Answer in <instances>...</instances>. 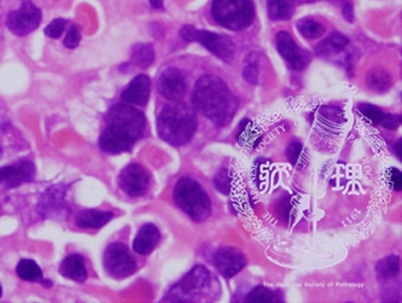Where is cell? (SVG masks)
Here are the masks:
<instances>
[{
	"instance_id": "6da1fadb",
	"label": "cell",
	"mask_w": 402,
	"mask_h": 303,
	"mask_svg": "<svg viewBox=\"0 0 402 303\" xmlns=\"http://www.w3.org/2000/svg\"><path fill=\"white\" fill-rule=\"evenodd\" d=\"M146 118L141 111L130 105H114L105 116V127L100 137V148L109 155L130 151L144 136Z\"/></svg>"
},
{
	"instance_id": "7a4b0ae2",
	"label": "cell",
	"mask_w": 402,
	"mask_h": 303,
	"mask_svg": "<svg viewBox=\"0 0 402 303\" xmlns=\"http://www.w3.org/2000/svg\"><path fill=\"white\" fill-rule=\"evenodd\" d=\"M194 108L217 126H227L235 118L238 100L225 81L215 75H204L194 85L192 92Z\"/></svg>"
},
{
	"instance_id": "3957f363",
	"label": "cell",
	"mask_w": 402,
	"mask_h": 303,
	"mask_svg": "<svg viewBox=\"0 0 402 303\" xmlns=\"http://www.w3.org/2000/svg\"><path fill=\"white\" fill-rule=\"evenodd\" d=\"M196 128L197 118L194 109L180 100L166 105L158 115V136L173 146H181L189 143Z\"/></svg>"
},
{
	"instance_id": "277c9868",
	"label": "cell",
	"mask_w": 402,
	"mask_h": 303,
	"mask_svg": "<svg viewBox=\"0 0 402 303\" xmlns=\"http://www.w3.org/2000/svg\"><path fill=\"white\" fill-rule=\"evenodd\" d=\"M173 196L176 205L194 222H204L210 215V199L202 186L192 178H181L176 182Z\"/></svg>"
},
{
	"instance_id": "5b68a950",
	"label": "cell",
	"mask_w": 402,
	"mask_h": 303,
	"mask_svg": "<svg viewBox=\"0 0 402 303\" xmlns=\"http://www.w3.org/2000/svg\"><path fill=\"white\" fill-rule=\"evenodd\" d=\"M212 16L222 27L243 31L254 22L255 8L252 0H212Z\"/></svg>"
},
{
	"instance_id": "8992f818",
	"label": "cell",
	"mask_w": 402,
	"mask_h": 303,
	"mask_svg": "<svg viewBox=\"0 0 402 303\" xmlns=\"http://www.w3.org/2000/svg\"><path fill=\"white\" fill-rule=\"evenodd\" d=\"M212 289L210 272L203 266H196L169 290L166 301L194 302L204 299Z\"/></svg>"
},
{
	"instance_id": "52a82bcc",
	"label": "cell",
	"mask_w": 402,
	"mask_h": 303,
	"mask_svg": "<svg viewBox=\"0 0 402 303\" xmlns=\"http://www.w3.org/2000/svg\"><path fill=\"white\" fill-rule=\"evenodd\" d=\"M180 36L184 40L190 42L197 41L224 62H231L235 59V46L229 36L208 31H201L194 26H184L181 28Z\"/></svg>"
},
{
	"instance_id": "ba28073f",
	"label": "cell",
	"mask_w": 402,
	"mask_h": 303,
	"mask_svg": "<svg viewBox=\"0 0 402 303\" xmlns=\"http://www.w3.org/2000/svg\"><path fill=\"white\" fill-rule=\"evenodd\" d=\"M103 265L105 272L114 279H125L137 271V261L123 242H114L107 247Z\"/></svg>"
},
{
	"instance_id": "9c48e42d",
	"label": "cell",
	"mask_w": 402,
	"mask_h": 303,
	"mask_svg": "<svg viewBox=\"0 0 402 303\" xmlns=\"http://www.w3.org/2000/svg\"><path fill=\"white\" fill-rule=\"evenodd\" d=\"M68 186H51L41 194L38 210L41 217L62 220L70 214L72 204L68 199Z\"/></svg>"
},
{
	"instance_id": "30bf717a",
	"label": "cell",
	"mask_w": 402,
	"mask_h": 303,
	"mask_svg": "<svg viewBox=\"0 0 402 303\" xmlns=\"http://www.w3.org/2000/svg\"><path fill=\"white\" fill-rule=\"evenodd\" d=\"M41 20V10L32 1H26L17 10L9 13L6 17V27L15 36H26L40 26Z\"/></svg>"
},
{
	"instance_id": "8fae6325",
	"label": "cell",
	"mask_w": 402,
	"mask_h": 303,
	"mask_svg": "<svg viewBox=\"0 0 402 303\" xmlns=\"http://www.w3.org/2000/svg\"><path fill=\"white\" fill-rule=\"evenodd\" d=\"M118 187L130 197L146 194L150 185V174L143 166L132 163L123 168L118 178Z\"/></svg>"
},
{
	"instance_id": "7c38bea8",
	"label": "cell",
	"mask_w": 402,
	"mask_h": 303,
	"mask_svg": "<svg viewBox=\"0 0 402 303\" xmlns=\"http://www.w3.org/2000/svg\"><path fill=\"white\" fill-rule=\"evenodd\" d=\"M157 88L163 98L171 102H179L186 93L185 74L179 68L164 69L158 77Z\"/></svg>"
},
{
	"instance_id": "4fadbf2b",
	"label": "cell",
	"mask_w": 402,
	"mask_h": 303,
	"mask_svg": "<svg viewBox=\"0 0 402 303\" xmlns=\"http://www.w3.org/2000/svg\"><path fill=\"white\" fill-rule=\"evenodd\" d=\"M36 166L29 161L9 164L0 168V186L10 190L16 189L26 182H31L36 178Z\"/></svg>"
},
{
	"instance_id": "5bb4252c",
	"label": "cell",
	"mask_w": 402,
	"mask_h": 303,
	"mask_svg": "<svg viewBox=\"0 0 402 303\" xmlns=\"http://www.w3.org/2000/svg\"><path fill=\"white\" fill-rule=\"evenodd\" d=\"M276 44L277 50L280 56L296 70H302L311 62L309 54L296 45V42L289 33H278L276 36Z\"/></svg>"
},
{
	"instance_id": "9a60e30c",
	"label": "cell",
	"mask_w": 402,
	"mask_h": 303,
	"mask_svg": "<svg viewBox=\"0 0 402 303\" xmlns=\"http://www.w3.org/2000/svg\"><path fill=\"white\" fill-rule=\"evenodd\" d=\"M217 271L226 278H232L240 273L247 265L245 254L235 247H222L214 256Z\"/></svg>"
},
{
	"instance_id": "2e32d148",
	"label": "cell",
	"mask_w": 402,
	"mask_h": 303,
	"mask_svg": "<svg viewBox=\"0 0 402 303\" xmlns=\"http://www.w3.org/2000/svg\"><path fill=\"white\" fill-rule=\"evenodd\" d=\"M150 91H151L150 77L145 74H139L123 91L121 100L127 104L145 107L149 102Z\"/></svg>"
},
{
	"instance_id": "e0dca14e",
	"label": "cell",
	"mask_w": 402,
	"mask_h": 303,
	"mask_svg": "<svg viewBox=\"0 0 402 303\" xmlns=\"http://www.w3.org/2000/svg\"><path fill=\"white\" fill-rule=\"evenodd\" d=\"M161 240V232L154 224H145L140 227L133 240V250L139 255H149L154 251Z\"/></svg>"
},
{
	"instance_id": "ac0fdd59",
	"label": "cell",
	"mask_w": 402,
	"mask_h": 303,
	"mask_svg": "<svg viewBox=\"0 0 402 303\" xmlns=\"http://www.w3.org/2000/svg\"><path fill=\"white\" fill-rule=\"evenodd\" d=\"M114 213L95 209H84L75 217V225L82 230H100L113 220Z\"/></svg>"
},
{
	"instance_id": "d6986e66",
	"label": "cell",
	"mask_w": 402,
	"mask_h": 303,
	"mask_svg": "<svg viewBox=\"0 0 402 303\" xmlns=\"http://www.w3.org/2000/svg\"><path fill=\"white\" fill-rule=\"evenodd\" d=\"M59 271L62 277L70 279V281H77V283L86 281V265H85V260L80 254L68 255L59 265Z\"/></svg>"
},
{
	"instance_id": "ffe728a7",
	"label": "cell",
	"mask_w": 402,
	"mask_h": 303,
	"mask_svg": "<svg viewBox=\"0 0 402 303\" xmlns=\"http://www.w3.org/2000/svg\"><path fill=\"white\" fill-rule=\"evenodd\" d=\"M16 273L17 276L24 281H40L42 284H46L47 286H52V283L49 281H44L42 277V270H41L38 263L29 258H22L20 263H17L16 267Z\"/></svg>"
},
{
	"instance_id": "44dd1931",
	"label": "cell",
	"mask_w": 402,
	"mask_h": 303,
	"mask_svg": "<svg viewBox=\"0 0 402 303\" xmlns=\"http://www.w3.org/2000/svg\"><path fill=\"white\" fill-rule=\"evenodd\" d=\"M349 44V39L341 33H332L330 36H327L325 40L321 41L319 45L316 46V54L320 56H330V54H339L343 51Z\"/></svg>"
},
{
	"instance_id": "7402d4cb",
	"label": "cell",
	"mask_w": 402,
	"mask_h": 303,
	"mask_svg": "<svg viewBox=\"0 0 402 303\" xmlns=\"http://www.w3.org/2000/svg\"><path fill=\"white\" fill-rule=\"evenodd\" d=\"M268 16L272 21H286L294 15L293 0H267Z\"/></svg>"
},
{
	"instance_id": "603a6c76",
	"label": "cell",
	"mask_w": 402,
	"mask_h": 303,
	"mask_svg": "<svg viewBox=\"0 0 402 303\" xmlns=\"http://www.w3.org/2000/svg\"><path fill=\"white\" fill-rule=\"evenodd\" d=\"M131 61L138 68H149L155 61L154 47L150 44L138 42L132 47Z\"/></svg>"
},
{
	"instance_id": "cb8c5ba5",
	"label": "cell",
	"mask_w": 402,
	"mask_h": 303,
	"mask_svg": "<svg viewBox=\"0 0 402 303\" xmlns=\"http://www.w3.org/2000/svg\"><path fill=\"white\" fill-rule=\"evenodd\" d=\"M366 84L371 90L375 91L377 93H385L390 88L392 79L385 69L373 68L367 72Z\"/></svg>"
},
{
	"instance_id": "d4e9b609",
	"label": "cell",
	"mask_w": 402,
	"mask_h": 303,
	"mask_svg": "<svg viewBox=\"0 0 402 303\" xmlns=\"http://www.w3.org/2000/svg\"><path fill=\"white\" fill-rule=\"evenodd\" d=\"M376 271L382 279L394 278V277L398 276L399 271H400V260L395 255L382 258L380 261L377 263Z\"/></svg>"
},
{
	"instance_id": "484cf974",
	"label": "cell",
	"mask_w": 402,
	"mask_h": 303,
	"mask_svg": "<svg viewBox=\"0 0 402 303\" xmlns=\"http://www.w3.org/2000/svg\"><path fill=\"white\" fill-rule=\"evenodd\" d=\"M280 291L278 290L270 289L267 286H258L254 288L248 294L247 301L248 302H258V301H267V302H278L281 301Z\"/></svg>"
},
{
	"instance_id": "4316f807",
	"label": "cell",
	"mask_w": 402,
	"mask_h": 303,
	"mask_svg": "<svg viewBox=\"0 0 402 303\" xmlns=\"http://www.w3.org/2000/svg\"><path fill=\"white\" fill-rule=\"evenodd\" d=\"M297 29L304 38L316 39L325 33V27L313 18H302L297 22Z\"/></svg>"
},
{
	"instance_id": "83f0119b",
	"label": "cell",
	"mask_w": 402,
	"mask_h": 303,
	"mask_svg": "<svg viewBox=\"0 0 402 303\" xmlns=\"http://www.w3.org/2000/svg\"><path fill=\"white\" fill-rule=\"evenodd\" d=\"M243 79L250 85H258L260 81V69L258 61L255 59V54H250L247 59V67L243 70Z\"/></svg>"
},
{
	"instance_id": "f1b7e54d",
	"label": "cell",
	"mask_w": 402,
	"mask_h": 303,
	"mask_svg": "<svg viewBox=\"0 0 402 303\" xmlns=\"http://www.w3.org/2000/svg\"><path fill=\"white\" fill-rule=\"evenodd\" d=\"M357 109H359V111H360L367 120H370L371 123H375V125L380 123L382 118L385 116V113H383L378 107H376V105L364 103V104L359 105Z\"/></svg>"
},
{
	"instance_id": "f546056e",
	"label": "cell",
	"mask_w": 402,
	"mask_h": 303,
	"mask_svg": "<svg viewBox=\"0 0 402 303\" xmlns=\"http://www.w3.org/2000/svg\"><path fill=\"white\" fill-rule=\"evenodd\" d=\"M214 184L217 187V191H220L224 195H229L232 189V184H231V178L229 176L226 168H222L217 176L214 178Z\"/></svg>"
},
{
	"instance_id": "4dcf8cb0",
	"label": "cell",
	"mask_w": 402,
	"mask_h": 303,
	"mask_svg": "<svg viewBox=\"0 0 402 303\" xmlns=\"http://www.w3.org/2000/svg\"><path fill=\"white\" fill-rule=\"evenodd\" d=\"M67 27V21L64 18H56L50 24H47L45 28V36L50 39H59L62 36L64 29Z\"/></svg>"
},
{
	"instance_id": "1f68e13d",
	"label": "cell",
	"mask_w": 402,
	"mask_h": 303,
	"mask_svg": "<svg viewBox=\"0 0 402 303\" xmlns=\"http://www.w3.org/2000/svg\"><path fill=\"white\" fill-rule=\"evenodd\" d=\"M80 41H82L80 28L77 27V24H70L65 39H64V46L67 49H77Z\"/></svg>"
},
{
	"instance_id": "d6a6232c",
	"label": "cell",
	"mask_w": 402,
	"mask_h": 303,
	"mask_svg": "<svg viewBox=\"0 0 402 303\" xmlns=\"http://www.w3.org/2000/svg\"><path fill=\"white\" fill-rule=\"evenodd\" d=\"M303 145L298 141H293L286 150V157L293 166H296L302 156Z\"/></svg>"
},
{
	"instance_id": "836d02e7",
	"label": "cell",
	"mask_w": 402,
	"mask_h": 303,
	"mask_svg": "<svg viewBox=\"0 0 402 303\" xmlns=\"http://www.w3.org/2000/svg\"><path fill=\"white\" fill-rule=\"evenodd\" d=\"M380 125L387 128V130H390V131H394L396 130L401 125V118L398 116V115H385L382 118L380 121Z\"/></svg>"
},
{
	"instance_id": "e575fe53",
	"label": "cell",
	"mask_w": 402,
	"mask_h": 303,
	"mask_svg": "<svg viewBox=\"0 0 402 303\" xmlns=\"http://www.w3.org/2000/svg\"><path fill=\"white\" fill-rule=\"evenodd\" d=\"M402 176L401 172L396 169V168H392L390 172H389L388 180L390 182V185L393 187L395 191L401 190L402 186Z\"/></svg>"
},
{
	"instance_id": "d590c367",
	"label": "cell",
	"mask_w": 402,
	"mask_h": 303,
	"mask_svg": "<svg viewBox=\"0 0 402 303\" xmlns=\"http://www.w3.org/2000/svg\"><path fill=\"white\" fill-rule=\"evenodd\" d=\"M343 16L346 18V21H348V22L354 21V10H353L352 4L344 5Z\"/></svg>"
},
{
	"instance_id": "8d00e7d4",
	"label": "cell",
	"mask_w": 402,
	"mask_h": 303,
	"mask_svg": "<svg viewBox=\"0 0 402 303\" xmlns=\"http://www.w3.org/2000/svg\"><path fill=\"white\" fill-rule=\"evenodd\" d=\"M150 5L155 10L163 9V0H150Z\"/></svg>"
},
{
	"instance_id": "74e56055",
	"label": "cell",
	"mask_w": 402,
	"mask_h": 303,
	"mask_svg": "<svg viewBox=\"0 0 402 303\" xmlns=\"http://www.w3.org/2000/svg\"><path fill=\"white\" fill-rule=\"evenodd\" d=\"M1 296H3V288H1V284H0V299H1Z\"/></svg>"
},
{
	"instance_id": "f35d334b",
	"label": "cell",
	"mask_w": 402,
	"mask_h": 303,
	"mask_svg": "<svg viewBox=\"0 0 402 303\" xmlns=\"http://www.w3.org/2000/svg\"><path fill=\"white\" fill-rule=\"evenodd\" d=\"M1 151H3V149H1V146H0V155H1Z\"/></svg>"
}]
</instances>
